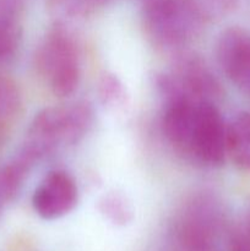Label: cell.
Segmentation results:
<instances>
[{
	"label": "cell",
	"mask_w": 250,
	"mask_h": 251,
	"mask_svg": "<svg viewBox=\"0 0 250 251\" xmlns=\"http://www.w3.org/2000/svg\"><path fill=\"white\" fill-rule=\"evenodd\" d=\"M77 186L70 174L53 171L36 189L32 205L39 217L53 221L70 213L77 203Z\"/></svg>",
	"instance_id": "obj_6"
},
{
	"label": "cell",
	"mask_w": 250,
	"mask_h": 251,
	"mask_svg": "<svg viewBox=\"0 0 250 251\" xmlns=\"http://www.w3.org/2000/svg\"><path fill=\"white\" fill-rule=\"evenodd\" d=\"M229 251H250V240L242 233H238L230 240Z\"/></svg>",
	"instance_id": "obj_13"
},
{
	"label": "cell",
	"mask_w": 250,
	"mask_h": 251,
	"mask_svg": "<svg viewBox=\"0 0 250 251\" xmlns=\"http://www.w3.org/2000/svg\"><path fill=\"white\" fill-rule=\"evenodd\" d=\"M184 154L205 166L218 167L225 163L227 157V125L215 103H199Z\"/></svg>",
	"instance_id": "obj_5"
},
{
	"label": "cell",
	"mask_w": 250,
	"mask_h": 251,
	"mask_svg": "<svg viewBox=\"0 0 250 251\" xmlns=\"http://www.w3.org/2000/svg\"><path fill=\"white\" fill-rule=\"evenodd\" d=\"M100 210L109 222L115 226H126L134 217L131 205L120 194H108L100 200Z\"/></svg>",
	"instance_id": "obj_9"
},
{
	"label": "cell",
	"mask_w": 250,
	"mask_h": 251,
	"mask_svg": "<svg viewBox=\"0 0 250 251\" xmlns=\"http://www.w3.org/2000/svg\"><path fill=\"white\" fill-rule=\"evenodd\" d=\"M240 233H242L245 238H248V239L250 240V212L249 215L247 216V220H245V223H244V228H243V230Z\"/></svg>",
	"instance_id": "obj_14"
},
{
	"label": "cell",
	"mask_w": 250,
	"mask_h": 251,
	"mask_svg": "<svg viewBox=\"0 0 250 251\" xmlns=\"http://www.w3.org/2000/svg\"><path fill=\"white\" fill-rule=\"evenodd\" d=\"M100 98L104 104L117 105L123 102L125 97V90L119 78L113 74H104L100 77L98 85Z\"/></svg>",
	"instance_id": "obj_11"
},
{
	"label": "cell",
	"mask_w": 250,
	"mask_h": 251,
	"mask_svg": "<svg viewBox=\"0 0 250 251\" xmlns=\"http://www.w3.org/2000/svg\"><path fill=\"white\" fill-rule=\"evenodd\" d=\"M21 42V27L16 19L0 17V63H6L16 54Z\"/></svg>",
	"instance_id": "obj_10"
},
{
	"label": "cell",
	"mask_w": 250,
	"mask_h": 251,
	"mask_svg": "<svg viewBox=\"0 0 250 251\" xmlns=\"http://www.w3.org/2000/svg\"><path fill=\"white\" fill-rule=\"evenodd\" d=\"M93 123V110L86 102L44 108L33 118L22 149L39 159L60 145L80 141Z\"/></svg>",
	"instance_id": "obj_1"
},
{
	"label": "cell",
	"mask_w": 250,
	"mask_h": 251,
	"mask_svg": "<svg viewBox=\"0 0 250 251\" xmlns=\"http://www.w3.org/2000/svg\"><path fill=\"white\" fill-rule=\"evenodd\" d=\"M158 87L167 102L186 100L215 103L222 96V87L205 61L194 54H184L173 70L158 77Z\"/></svg>",
	"instance_id": "obj_4"
},
{
	"label": "cell",
	"mask_w": 250,
	"mask_h": 251,
	"mask_svg": "<svg viewBox=\"0 0 250 251\" xmlns=\"http://www.w3.org/2000/svg\"><path fill=\"white\" fill-rule=\"evenodd\" d=\"M227 156L237 168L250 171V113L242 112L227 125Z\"/></svg>",
	"instance_id": "obj_8"
},
{
	"label": "cell",
	"mask_w": 250,
	"mask_h": 251,
	"mask_svg": "<svg viewBox=\"0 0 250 251\" xmlns=\"http://www.w3.org/2000/svg\"><path fill=\"white\" fill-rule=\"evenodd\" d=\"M37 69L56 97H69L80 82V55L69 29L58 22L37 51Z\"/></svg>",
	"instance_id": "obj_3"
},
{
	"label": "cell",
	"mask_w": 250,
	"mask_h": 251,
	"mask_svg": "<svg viewBox=\"0 0 250 251\" xmlns=\"http://www.w3.org/2000/svg\"><path fill=\"white\" fill-rule=\"evenodd\" d=\"M206 21L229 14L237 6L238 0H194Z\"/></svg>",
	"instance_id": "obj_12"
},
{
	"label": "cell",
	"mask_w": 250,
	"mask_h": 251,
	"mask_svg": "<svg viewBox=\"0 0 250 251\" xmlns=\"http://www.w3.org/2000/svg\"><path fill=\"white\" fill-rule=\"evenodd\" d=\"M141 16L147 36L167 49L186 46L207 22L194 0H141Z\"/></svg>",
	"instance_id": "obj_2"
},
{
	"label": "cell",
	"mask_w": 250,
	"mask_h": 251,
	"mask_svg": "<svg viewBox=\"0 0 250 251\" xmlns=\"http://www.w3.org/2000/svg\"><path fill=\"white\" fill-rule=\"evenodd\" d=\"M216 53L225 75L240 91L250 96V32L242 27L223 31Z\"/></svg>",
	"instance_id": "obj_7"
}]
</instances>
